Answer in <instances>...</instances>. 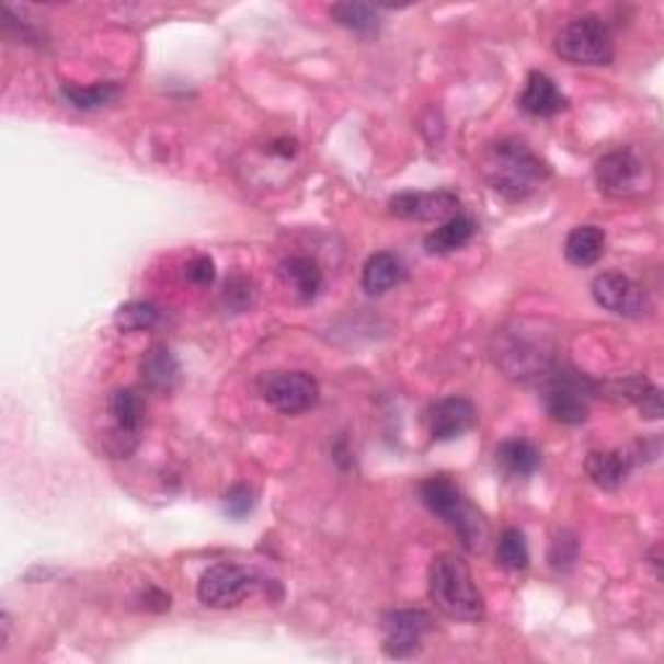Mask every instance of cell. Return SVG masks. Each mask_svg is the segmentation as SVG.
<instances>
[{
    "label": "cell",
    "mask_w": 664,
    "mask_h": 664,
    "mask_svg": "<svg viewBox=\"0 0 664 664\" xmlns=\"http://www.w3.org/2000/svg\"><path fill=\"white\" fill-rule=\"evenodd\" d=\"M428 597L436 610L459 623H478L485 616L483 595L472 582L468 563L451 553H442L431 561Z\"/></svg>",
    "instance_id": "4"
},
{
    "label": "cell",
    "mask_w": 664,
    "mask_h": 664,
    "mask_svg": "<svg viewBox=\"0 0 664 664\" xmlns=\"http://www.w3.org/2000/svg\"><path fill=\"white\" fill-rule=\"evenodd\" d=\"M9 636H11V618L9 613H3V616H0V649H5V644H9Z\"/></svg>",
    "instance_id": "33"
},
{
    "label": "cell",
    "mask_w": 664,
    "mask_h": 664,
    "mask_svg": "<svg viewBox=\"0 0 664 664\" xmlns=\"http://www.w3.org/2000/svg\"><path fill=\"white\" fill-rule=\"evenodd\" d=\"M254 574L250 569L239 566V563H216L203 571L201 582H197V597L203 605L226 610L234 607L254 589Z\"/></svg>",
    "instance_id": "11"
},
{
    "label": "cell",
    "mask_w": 664,
    "mask_h": 664,
    "mask_svg": "<svg viewBox=\"0 0 664 664\" xmlns=\"http://www.w3.org/2000/svg\"><path fill=\"white\" fill-rule=\"evenodd\" d=\"M496 558L506 571H525L529 566V548L525 540V533L517 527H508L499 535Z\"/></svg>",
    "instance_id": "26"
},
{
    "label": "cell",
    "mask_w": 664,
    "mask_h": 664,
    "mask_svg": "<svg viewBox=\"0 0 664 664\" xmlns=\"http://www.w3.org/2000/svg\"><path fill=\"white\" fill-rule=\"evenodd\" d=\"M140 374H144L146 385L151 387V390L172 392L176 381H180L182 369L180 362L174 358L172 348L164 343H157L144 353V358H140Z\"/></svg>",
    "instance_id": "18"
},
{
    "label": "cell",
    "mask_w": 664,
    "mask_h": 664,
    "mask_svg": "<svg viewBox=\"0 0 664 664\" xmlns=\"http://www.w3.org/2000/svg\"><path fill=\"white\" fill-rule=\"evenodd\" d=\"M146 607L148 610H169V595H164V592L157 589V586H148L146 592Z\"/></svg>",
    "instance_id": "32"
},
{
    "label": "cell",
    "mask_w": 664,
    "mask_h": 664,
    "mask_svg": "<svg viewBox=\"0 0 664 664\" xmlns=\"http://www.w3.org/2000/svg\"><path fill=\"white\" fill-rule=\"evenodd\" d=\"M493 362L508 379H542L556 364V337L538 322H514L493 337Z\"/></svg>",
    "instance_id": "2"
},
{
    "label": "cell",
    "mask_w": 664,
    "mask_h": 664,
    "mask_svg": "<svg viewBox=\"0 0 664 664\" xmlns=\"http://www.w3.org/2000/svg\"><path fill=\"white\" fill-rule=\"evenodd\" d=\"M112 426L104 436V451L110 457H130L140 444L146 423V400L136 390H115L107 400Z\"/></svg>",
    "instance_id": "8"
},
{
    "label": "cell",
    "mask_w": 664,
    "mask_h": 664,
    "mask_svg": "<svg viewBox=\"0 0 664 664\" xmlns=\"http://www.w3.org/2000/svg\"><path fill=\"white\" fill-rule=\"evenodd\" d=\"M431 631V616L426 610H390L381 616V633H385V654L392 660H411L421 652L423 636Z\"/></svg>",
    "instance_id": "12"
},
{
    "label": "cell",
    "mask_w": 664,
    "mask_h": 664,
    "mask_svg": "<svg viewBox=\"0 0 664 664\" xmlns=\"http://www.w3.org/2000/svg\"><path fill=\"white\" fill-rule=\"evenodd\" d=\"M597 392L613 402H623V405H636L639 413L649 421L662 419V392L652 379L644 374H633V377L607 381V385H597Z\"/></svg>",
    "instance_id": "15"
},
{
    "label": "cell",
    "mask_w": 664,
    "mask_h": 664,
    "mask_svg": "<svg viewBox=\"0 0 664 664\" xmlns=\"http://www.w3.org/2000/svg\"><path fill=\"white\" fill-rule=\"evenodd\" d=\"M159 307L151 301H127L117 309L115 324L123 332H138V330H151L159 322Z\"/></svg>",
    "instance_id": "27"
},
{
    "label": "cell",
    "mask_w": 664,
    "mask_h": 664,
    "mask_svg": "<svg viewBox=\"0 0 664 664\" xmlns=\"http://www.w3.org/2000/svg\"><path fill=\"white\" fill-rule=\"evenodd\" d=\"M556 55L571 66H610L616 60V39L605 19L595 13L571 19L556 34Z\"/></svg>",
    "instance_id": "6"
},
{
    "label": "cell",
    "mask_w": 664,
    "mask_h": 664,
    "mask_svg": "<svg viewBox=\"0 0 664 664\" xmlns=\"http://www.w3.org/2000/svg\"><path fill=\"white\" fill-rule=\"evenodd\" d=\"M390 210L405 221H442L459 214V197L449 190L431 193H398L390 201Z\"/></svg>",
    "instance_id": "14"
},
{
    "label": "cell",
    "mask_w": 664,
    "mask_h": 664,
    "mask_svg": "<svg viewBox=\"0 0 664 664\" xmlns=\"http://www.w3.org/2000/svg\"><path fill=\"white\" fill-rule=\"evenodd\" d=\"M60 94L73 110L96 112L102 107H110L112 102H117L119 87L115 81L94 83V87H70V83H68V87H62Z\"/></svg>",
    "instance_id": "24"
},
{
    "label": "cell",
    "mask_w": 664,
    "mask_h": 664,
    "mask_svg": "<svg viewBox=\"0 0 664 664\" xmlns=\"http://www.w3.org/2000/svg\"><path fill=\"white\" fill-rule=\"evenodd\" d=\"M485 182L508 203H522L550 180V167L519 138H501L483 153Z\"/></svg>",
    "instance_id": "1"
},
{
    "label": "cell",
    "mask_w": 664,
    "mask_h": 664,
    "mask_svg": "<svg viewBox=\"0 0 664 664\" xmlns=\"http://www.w3.org/2000/svg\"><path fill=\"white\" fill-rule=\"evenodd\" d=\"M419 496L434 517H439L444 525L455 529L459 542L470 553L485 550L491 535L489 522L470 504V499L465 496L455 480L449 476H431L419 485Z\"/></svg>",
    "instance_id": "3"
},
{
    "label": "cell",
    "mask_w": 664,
    "mask_h": 664,
    "mask_svg": "<svg viewBox=\"0 0 664 664\" xmlns=\"http://www.w3.org/2000/svg\"><path fill=\"white\" fill-rule=\"evenodd\" d=\"M224 301H226V307L234 309V312H244L247 307H252V301H254L252 281L247 278V275H231V278L226 281Z\"/></svg>",
    "instance_id": "29"
},
{
    "label": "cell",
    "mask_w": 664,
    "mask_h": 664,
    "mask_svg": "<svg viewBox=\"0 0 664 664\" xmlns=\"http://www.w3.org/2000/svg\"><path fill=\"white\" fill-rule=\"evenodd\" d=\"M496 462L512 478H527L542 465L540 449L527 439H508L496 447Z\"/></svg>",
    "instance_id": "22"
},
{
    "label": "cell",
    "mask_w": 664,
    "mask_h": 664,
    "mask_svg": "<svg viewBox=\"0 0 664 664\" xmlns=\"http://www.w3.org/2000/svg\"><path fill=\"white\" fill-rule=\"evenodd\" d=\"M592 296H595V301L605 312L618 317L639 320V317H646L652 312V299H649L646 288L616 271L599 273L597 278L592 281Z\"/></svg>",
    "instance_id": "10"
},
{
    "label": "cell",
    "mask_w": 664,
    "mask_h": 664,
    "mask_svg": "<svg viewBox=\"0 0 664 664\" xmlns=\"http://www.w3.org/2000/svg\"><path fill=\"white\" fill-rule=\"evenodd\" d=\"M476 231H478V226L470 216L457 214V216L447 218L439 229L431 231V234L426 237V242H423V247H426L428 254L457 252V250H462V247L468 244L472 237H476Z\"/></svg>",
    "instance_id": "21"
},
{
    "label": "cell",
    "mask_w": 664,
    "mask_h": 664,
    "mask_svg": "<svg viewBox=\"0 0 664 664\" xmlns=\"http://www.w3.org/2000/svg\"><path fill=\"white\" fill-rule=\"evenodd\" d=\"M185 278L193 286H210L216 281V263L208 257V254H197L185 267Z\"/></svg>",
    "instance_id": "31"
},
{
    "label": "cell",
    "mask_w": 664,
    "mask_h": 664,
    "mask_svg": "<svg viewBox=\"0 0 664 664\" xmlns=\"http://www.w3.org/2000/svg\"><path fill=\"white\" fill-rule=\"evenodd\" d=\"M405 278V265L394 252H377L366 260L362 273V286L366 294L381 296Z\"/></svg>",
    "instance_id": "19"
},
{
    "label": "cell",
    "mask_w": 664,
    "mask_h": 664,
    "mask_svg": "<svg viewBox=\"0 0 664 664\" xmlns=\"http://www.w3.org/2000/svg\"><path fill=\"white\" fill-rule=\"evenodd\" d=\"M649 558H652V561H649V563H652V566H654V576L662 579V571H660V546L652 548V556H649Z\"/></svg>",
    "instance_id": "34"
},
{
    "label": "cell",
    "mask_w": 664,
    "mask_h": 664,
    "mask_svg": "<svg viewBox=\"0 0 664 664\" xmlns=\"http://www.w3.org/2000/svg\"><path fill=\"white\" fill-rule=\"evenodd\" d=\"M519 107L527 112L529 117H556L558 112L569 107V99L561 94L556 81L550 79L542 70H533L527 76L525 89H522Z\"/></svg>",
    "instance_id": "16"
},
{
    "label": "cell",
    "mask_w": 664,
    "mask_h": 664,
    "mask_svg": "<svg viewBox=\"0 0 664 664\" xmlns=\"http://www.w3.org/2000/svg\"><path fill=\"white\" fill-rule=\"evenodd\" d=\"M607 247L605 231L599 226L584 224L571 229V234L566 237V244H563V254L571 265L576 267H592L603 260Z\"/></svg>",
    "instance_id": "20"
},
{
    "label": "cell",
    "mask_w": 664,
    "mask_h": 664,
    "mask_svg": "<svg viewBox=\"0 0 664 664\" xmlns=\"http://www.w3.org/2000/svg\"><path fill=\"white\" fill-rule=\"evenodd\" d=\"M550 566L556 571H569L576 563L579 558V540L574 533H569V529H561V533L556 535L553 542H550Z\"/></svg>",
    "instance_id": "28"
},
{
    "label": "cell",
    "mask_w": 664,
    "mask_h": 664,
    "mask_svg": "<svg viewBox=\"0 0 664 664\" xmlns=\"http://www.w3.org/2000/svg\"><path fill=\"white\" fill-rule=\"evenodd\" d=\"M597 398V381L571 366H553L540 379V400L548 415L563 426H579L589 419V405Z\"/></svg>",
    "instance_id": "5"
},
{
    "label": "cell",
    "mask_w": 664,
    "mask_h": 664,
    "mask_svg": "<svg viewBox=\"0 0 664 664\" xmlns=\"http://www.w3.org/2000/svg\"><path fill=\"white\" fill-rule=\"evenodd\" d=\"M281 275H284L286 284L294 286L301 301H312L322 291V271L312 257H299V254L286 257L281 263Z\"/></svg>",
    "instance_id": "23"
},
{
    "label": "cell",
    "mask_w": 664,
    "mask_h": 664,
    "mask_svg": "<svg viewBox=\"0 0 664 664\" xmlns=\"http://www.w3.org/2000/svg\"><path fill=\"white\" fill-rule=\"evenodd\" d=\"M260 394L284 415H301L320 402V385L307 371H275L260 379Z\"/></svg>",
    "instance_id": "9"
},
{
    "label": "cell",
    "mask_w": 664,
    "mask_h": 664,
    "mask_svg": "<svg viewBox=\"0 0 664 664\" xmlns=\"http://www.w3.org/2000/svg\"><path fill=\"white\" fill-rule=\"evenodd\" d=\"M631 468L633 455L628 451H592L584 462L586 476L603 491H618L631 476Z\"/></svg>",
    "instance_id": "17"
},
{
    "label": "cell",
    "mask_w": 664,
    "mask_h": 664,
    "mask_svg": "<svg viewBox=\"0 0 664 664\" xmlns=\"http://www.w3.org/2000/svg\"><path fill=\"white\" fill-rule=\"evenodd\" d=\"M476 405L468 398H457V394L431 402L426 413L428 434L434 442H455L468 434L476 426Z\"/></svg>",
    "instance_id": "13"
},
{
    "label": "cell",
    "mask_w": 664,
    "mask_h": 664,
    "mask_svg": "<svg viewBox=\"0 0 664 664\" xmlns=\"http://www.w3.org/2000/svg\"><path fill=\"white\" fill-rule=\"evenodd\" d=\"M335 24L356 34H374L379 30V11L369 3H335L330 9Z\"/></svg>",
    "instance_id": "25"
},
{
    "label": "cell",
    "mask_w": 664,
    "mask_h": 664,
    "mask_svg": "<svg viewBox=\"0 0 664 664\" xmlns=\"http://www.w3.org/2000/svg\"><path fill=\"white\" fill-rule=\"evenodd\" d=\"M654 167L636 148H618L595 164V182L610 197H636L654 187Z\"/></svg>",
    "instance_id": "7"
},
{
    "label": "cell",
    "mask_w": 664,
    "mask_h": 664,
    "mask_svg": "<svg viewBox=\"0 0 664 664\" xmlns=\"http://www.w3.org/2000/svg\"><path fill=\"white\" fill-rule=\"evenodd\" d=\"M254 504H257V499H254V491L244 483L231 485V489L226 491V496H224V512L229 514L231 519H244L247 514H250L254 508Z\"/></svg>",
    "instance_id": "30"
}]
</instances>
